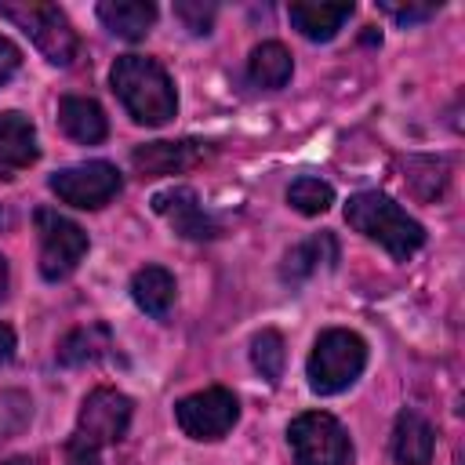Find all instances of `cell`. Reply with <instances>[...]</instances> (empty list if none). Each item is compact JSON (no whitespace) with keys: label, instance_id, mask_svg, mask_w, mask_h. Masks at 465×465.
Returning <instances> with one entry per match:
<instances>
[{"label":"cell","instance_id":"obj_1","mask_svg":"<svg viewBox=\"0 0 465 465\" xmlns=\"http://www.w3.org/2000/svg\"><path fill=\"white\" fill-rule=\"evenodd\" d=\"M109 84L134 124L163 127L178 113V94L167 69L149 54H120L109 69Z\"/></svg>","mask_w":465,"mask_h":465},{"label":"cell","instance_id":"obj_2","mask_svg":"<svg viewBox=\"0 0 465 465\" xmlns=\"http://www.w3.org/2000/svg\"><path fill=\"white\" fill-rule=\"evenodd\" d=\"M345 222L363 232L367 240L381 243L396 262H407L421 243H425V229L421 222H414L396 200H389L385 193H356L345 203Z\"/></svg>","mask_w":465,"mask_h":465},{"label":"cell","instance_id":"obj_3","mask_svg":"<svg viewBox=\"0 0 465 465\" xmlns=\"http://www.w3.org/2000/svg\"><path fill=\"white\" fill-rule=\"evenodd\" d=\"M363 367H367V341L356 331L331 327L316 338L305 363V378L316 396H334L349 389L363 374Z\"/></svg>","mask_w":465,"mask_h":465},{"label":"cell","instance_id":"obj_4","mask_svg":"<svg viewBox=\"0 0 465 465\" xmlns=\"http://www.w3.org/2000/svg\"><path fill=\"white\" fill-rule=\"evenodd\" d=\"M287 443L298 465H352L356 450L345 425L327 411H305L287 425Z\"/></svg>","mask_w":465,"mask_h":465},{"label":"cell","instance_id":"obj_5","mask_svg":"<svg viewBox=\"0 0 465 465\" xmlns=\"http://www.w3.org/2000/svg\"><path fill=\"white\" fill-rule=\"evenodd\" d=\"M0 15L11 18L18 29H25V36L40 47V54L51 65H73L80 40L62 7H54V4H0Z\"/></svg>","mask_w":465,"mask_h":465},{"label":"cell","instance_id":"obj_6","mask_svg":"<svg viewBox=\"0 0 465 465\" xmlns=\"http://www.w3.org/2000/svg\"><path fill=\"white\" fill-rule=\"evenodd\" d=\"M33 222H36V232H40V276L58 283L84 262L87 232L73 218L51 211V207H36Z\"/></svg>","mask_w":465,"mask_h":465},{"label":"cell","instance_id":"obj_7","mask_svg":"<svg viewBox=\"0 0 465 465\" xmlns=\"http://www.w3.org/2000/svg\"><path fill=\"white\" fill-rule=\"evenodd\" d=\"M47 185L62 203L80 207V211H98L124 189V178L109 160H84V163L54 171Z\"/></svg>","mask_w":465,"mask_h":465},{"label":"cell","instance_id":"obj_8","mask_svg":"<svg viewBox=\"0 0 465 465\" xmlns=\"http://www.w3.org/2000/svg\"><path fill=\"white\" fill-rule=\"evenodd\" d=\"M240 418V403L225 385H207L174 403V421L189 440H222Z\"/></svg>","mask_w":465,"mask_h":465},{"label":"cell","instance_id":"obj_9","mask_svg":"<svg viewBox=\"0 0 465 465\" xmlns=\"http://www.w3.org/2000/svg\"><path fill=\"white\" fill-rule=\"evenodd\" d=\"M131 425V400L109 385H98L84 396L80 403V414H76V429H73V440L102 450L109 443H120L124 432Z\"/></svg>","mask_w":465,"mask_h":465},{"label":"cell","instance_id":"obj_10","mask_svg":"<svg viewBox=\"0 0 465 465\" xmlns=\"http://www.w3.org/2000/svg\"><path fill=\"white\" fill-rule=\"evenodd\" d=\"M153 211L185 240H214L218 236V222L203 211L196 189H189V185L160 189L153 196Z\"/></svg>","mask_w":465,"mask_h":465},{"label":"cell","instance_id":"obj_11","mask_svg":"<svg viewBox=\"0 0 465 465\" xmlns=\"http://www.w3.org/2000/svg\"><path fill=\"white\" fill-rule=\"evenodd\" d=\"M203 156H207V145L193 142V138H185V142H149V145H138L131 153V163L142 178H160V174L189 171Z\"/></svg>","mask_w":465,"mask_h":465},{"label":"cell","instance_id":"obj_12","mask_svg":"<svg viewBox=\"0 0 465 465\" xmlns=\"http://www.w3.org/2000/svg\"><path fill=\"white\" fill-rule=\"evenodd\" d=\"M36 156H40V145H36L33 120L18 109L0 113V178H15L18 171L33 167Z\"/></svg>","mask_w":465,"mask_h":465},{"label":"cell","instance_id":"obj_13","mask_svg":"<svg viewBox=\"0 0 465 465\" xmlns=\"http://www.w3.org/2000/svg\"><path fill=\"white\" fill-rule=\"evenodd\" d=\"M436 450V432L418 411H400L392 429V458L396 465H429Z\"/></svg>","mask_w":465,"mask_h":465},{"label":"cell","instance_id":"obj_14","mask_svg":"<svg viewBox=\"0 0 465 465\" xmlns=\"http://www.w3.org/2000/svg\"><path fill=\"white\" fill-rule=\"evenodd\" d=\"M58 124L80 145H98L109 134V120H105L102 105L94 98H84V94H65L58 102Z\"/></svg>","mask_w":465,"mask_h":465},{"label":"cell","instance_id":"obj_15","mask_svg":"<svg viewBox=\"0 0 465 465\" xmlns=\"http://www.w3.org/2000/svg\"><path fill=\"white\" fill-rule=\"evenodd\" d=\"M131 298L134 305L153 316V320H167L171 305H174V276L163 265H142L131 276Z\"/></svg>","mask_w":465,"mask_h":465},{"label":"cell","instance_id":"obj_16","mask_svg":"<svg viewBox=\"0 0 465 465\" xmlns=\"http://www.w3.org/2000/svg\"><path fill=\"white\" fill-rule=\"evenodd\" d=\"M349 15H352L349 0H341V4H291L287 7L291 25L305 40H334L338 29L349 22Z\"/></svg>","mask_w":465,"mask_h":465},{"label":"cell","instance_id":"obj_17","mask_svg":"<svg viewBox=\"0 0 465 465\" xmlns=\"http://www.w3.org/2000/svg\"><path fill=\"white\" fill-rule=\"evenodd\" d=\"M98 18L109 33H116L124 40H142L156 22V4H149V0H102Z\"/></svg>","mask_w":465,"mask_h":465},{"label":"cell","instance_id":"obj_18","mask_svg":"<svg viewBox=\"0 0 465 465\" xmlns=\"http://www.w3.org/2000/svg\"><path fill=\"white\" fill-rule=\"evenodd\" d=\"M334 262H338V243H334L331 232H320V236H309L305 243H298V247H291V251L283 254L280 276H283V283H302V280H309L320 265L331 269Z\"/></svg>","mask_w":465,"mask_h":465},{"label":"cell","instance_id":"obj_19","mask_svg":"<svg viewBox=\"0 0 465 465\" xmlns=\"http://www.w3.org/2000/svg\"><path fill=\"white\" fill-rule=\"evenodd\" d=\"M291 73H294L291 51H287L283 44H276V40L258 44V47L251 51V58H247V76H251L254 87L276 91V87H283V84L291 80Z\"/></svg>","mask_w":465,"mask_h":465},{"label":"cell","instance_id":"obj_20","mask_svg":"<svg viewBox=\"0 0 465 465\" xmlns=\"http://www.w3.org/2000/svg\"><path fill=\"white\" fill-rule=\"evenodd\" d=\"M113 349V334L105 323H87L69 331L58 341V363L62 367H80V363H94L98 356H105Z\"/></svg>","mask_w":465,"mask_h":465},{"label":"cell","instance_id":"obj_21","mask_svg":"<svg viewBox=\"0 0 465 465\" xmlns=\"http://www.w3.org/2000/svg\"><path fill=\"white\" fill-rule=\"evenodd\" d=\"M287 203H291L298 214L316 218V214H323V211L334 203V189H331L323 178H316V174H302V178H294V182L287 185Z\"/></svg>","mask_w":465,"mask_h":465},{"label":"cell","instance_id":"obj_22","mask_svg":"<svg viewBox=\"0 0 465 465\" xmlns=\"http://www.w3.org/2000/svg\"><path fill=\"white\" fill-rule=\"evenodd\" d=\"M251 363H254V371H258L265 381H272V385L283 378L287 349H283L280 331H258V334H254V341H251Z\"/></svg>","mask_w":465,"mask_h":465},{"label":"cell","instance_id":"obj_23","mask_svg":"<svg viewBox=\"0 0 465 465\" xmlns=\"http://www.w3.org/2000/svg\"><path fill=\"white\" fill-rule=\"evenodd\" d=\"M33 418V400L22 389H0V447L15 440Z\"/></svg>","mask_w":465,"mask_h":465},{"label":"cell","instance_id":"obj_24","mask_svg":"<svg viewBox=\"0 0 465 465\" xmlns=\"http://www.w3.org/2000/svg\"><path fill=\"white\" fill-rule=\"evenodd\" d=\"M174 15L182 18V25H185L193 36H207V33H211V22H214V4H203V0H178V4H174Z\"/></svg>","mask_w":465,"mask_h":465},{"label":"cell","instance_id":"obj_25","mask_svg":"<svg viewBox=\"0 0 465 465\" xmlns=\"http://www.w3.org/2000/svg\"><path fill=\"white\" fill-rule=\"evenodd\" d=\"M381 11L392 15L400 25H414V22L432 18V15L440 11V4H432V0H429V4H407V7H403V4H381Z\"/></svg>","mask_w":465,"mask_h":465},{"label":"cell","instance_id":"obj_26","mask_svg":"<svg viewBox=\"0 0 465 465\" xmlns=\"http://www.w3.org/2000/svg\"><path fill=\"white\" fill-rule=\"evenodd\" d=\"M102 450H94V447H87V443H80V440H65V465H102V458H98Z\"/></svg>","mask_w":465,"mask_h":465},{"label":"cell","instance_id":"obj_27","mask_svg":"<svg viewBox=\"0 0 465 465\" xmlns=\"http://www.w3.org/2000/svg\"><path fill=\"white\" fill-rule=\"evenodd\" d=\"M18 65H22V51L7 36H0V87L18 73Z\"/></svg>","mask_w":465,"mask_h":465},{"label":"cell","instance_id":"obj_28","mask_svg":"<svg viewBox=\"0 0 465 465\" xmlns=\"http://www.w3.org/2000/svg\"><path fill=\"white\" fill-rule=\"evenodd\" d=\"M15 356V331L7 323H0V363H7Z\"/></svg>","mask_w":465,"mask_h":465},{"label":"cell","instance_id":"obj_29","mask_svg":"<svg viewBox=\"0 0 465 465\" xmlns=\"http://www.w3.org/2000/svg\"><path fill=\"white\" fill-rule=\"evenodd\" d=\"M7 298V262H4V254H0V302Z\"/></svg>","mask_w":465,"mask_h":465},{"label":"cell","instance_id":"obj_30","mask_svg":"<svg viewBox=\"0 0 465 465\" xmlns=\"http://www.w3.org/2000/svg\"><path fill=\"white\" fill-rule=\"evenodd\" d=\"M7 465H36V461H33V458H11Z\"/></svg>","mask_w":465,"mask_h":465}]
</instances>
